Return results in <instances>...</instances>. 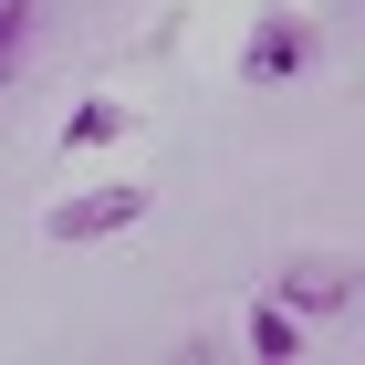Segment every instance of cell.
Segmentation results:
<instances>
[{
    "label": "cell",
    "instance_id": "obj_5",
    "mask_svg": "<svg viewBox=\"0 0 365 365\" xmlns=\"http://www.w3.org/2000/svg\"><path fill=\"white\" fill-rule=\"evenodd\" d=\"M251 355H272V365L303 355V313H292V303H261V313H251Z\"/></svg>",
    "mask_w": 365,
    "mask_h": 365
},
{
    "label": "cell",
    "instance_id": "obj_2",
    "mask_svg": "<svg viewBox=\"0 0 365 365\" xmlns=\"http://www.w3.org/2000/svg\"><path fill=\"white\" fill-rule=\"evenodd\" d=\"M136 220H146V178H136V188L63 198V209H53V240H105V230H136Z\"/></svg>",
    "mask_w": 365,
    "mask_h": 365
},
{
    "label": "cell",
    "instance_id": "obj_3",
    "mask_svg": "<svg viewBox=\"0 0 365 365\" xmlns=\"http://www.w3.org/2000/svg\"><path fill=\"white\" fill-rule=\"evenodd\" d=\"M272 303H292V313H344V303H355V261H334V251H324V261H292Z\"/></svg>",
    "mask_w": 365,
    "mask_h": 365
},
{
    "label": "cell",
    "instance_id": "obj_1",
    "mask_svg": "<svg viewBox=\"0 0 365 365\" xmlns=\"http://www.w3.org/2000/svg\"><path fill=\"white\" fill-rule=\"evenodd\" d=\"M313 53H324V31H313L303 11H272V21L251 31L240 73H251V84H292V73H313Z\"/></svg>",
    "mask_w": 365,
    "mask_h": 365
},
{
    "label": "cell",
    "instance_id": "obj_6",
    "mask_svg": "<svg viewBox=\"0 0 365 365\" xmlns=\"http://www.w3.org/2000/svg\"><path fill=\"white\" fill-rule=\"evenodd\" d=\"M115 136H125V105H84L63 125V146H115Z\"/></svg>",
    "mask_w": 365,
    "mask_h": 365
},
{
    "label": "cell",
    "instance_id": "obj_4",
    "mask_svg": "<svg viewBox=\"0 0 365 365\" xmlns=\"http://www.w3.org/2000/svg\"><path fill=\"white\" fill-rule=\"evenodd\" d=\"M31 42H42V0H0V84L31 63Z\"/></svg>",
    "mask_w": 365,
    "mask_h": 365
}]
</instances>
